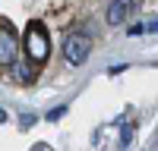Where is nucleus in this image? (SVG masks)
Masks as SVG:
<instances>
[{"mask_svg": "<svg viewBox=\"0 0 158 151\" xmlns=\"http://www.w3.org/2000/svg\"><path fill=\"white\" fill-rule=\"evenodd\" d=\"M25 54H29V60L38 63V66L48 60V54H51V38H48V32H44L41 22H29V29H25Z\"/></svg>", "mask_w": 158, "mask_h": 151, "instance_id": "1", "label": "nucleus"}, {"mask_svg": "<svg viewBox=\"0 0 158 151\" xmlns=\"http://www.w3.org/2000/svg\"><path fill=\"white\" fill-rule=\"evenodd\" d=\"M89 54H92V38L89 35H82V32L67 35V41H63V57H67L73 66H82L89 60Z\"/></svg>", "mask_w": 158, "mask_h": 151, "instance_id": "2", "label": "nucleus"}, {"mask_svg": "<svg viewBox=\"0 0 158 151\" xmlns=\"http://www.w3.org/2000/svg\"><path fill=\"white\" fill-rule=\"evenodd\" d=\"M19 57V38L6 19H0V66H13Z\"/></svg>", "mask_w": 158, "mask_h": 151, "instance_id": "3", "label": "nucleus"}, {"mask_svg": "<svg viewBox=\"0 0 158 151\" xmlns=\"http://www.w3.org/2000/svg\"><path fill=\"white\" fill-rule=\"evenodd\" d=\"M127 10H130L127 0H114V3L108 6V25H120L127 19Z\"/></svg>", "mask_w": 158, "mask_h": 151, "instance_id": "4", "label": "nucleus"}, {"mask_svg": "<svg viewBox=\"0 0 158 151\" xmlns=\"http://www.w3.org/2000/svg\"><path fill=\"white\" fill-rule=\"evenodd\" d=\"M35 76H38V63H22V66L16 69V79H19V82H25V85L35 82Z\"/></svg>", "mask_w": 158, "mask_h": 151, "instance_id": "5", "label": "nucleus"}, {"mask_svg": "<svg viewBox=\"0 0 158 151\" xmlns=\"http://www.w3.org/2000/svg\"><path fill=\"white\" fill-rule=\"evenodd\" d=\"M130 142H133V123H127L120 132V145H130Z\"/></svg>", "mask_w": 158, "mask_h": 151, "instance_id": "6", "label": "nucleus"}, {"mask_svg": "<svg viewBox=\"0 0 158 151\" xmlns=\"http://www.w3.org/2000/svg\"><path fill=\"white\" fill-rule=\"evenodd\" d=\"M35 113H22V117H19V126H22V129H29V126H35Z\"/></svg>", "mask_w": 158, "mask_h": 151, "instance_id": "7", "label": "nucleus"}, {"mask_svg": "<svg viewBox=\"0 0 158 151\" xmlns=\"http://www.w3.org/2000/svg\"><path fill=\"white\" fill-rule=\"evenodd\" d=\"M142 32H152V35H158V19H149V22H142Z\"/></svg>", "mask_w": 158, "mask_h": 151, "instance_id": "8", "label": "nucleus"}, {"mask_svg": "<svg viewBox=\"0 0 158 151\" xmlns=\"http://www.w3.org/2000/svg\"><path fill=\"white\" fill-rule=\"evenodd\" d=\"M63 113H67V107H54V110H51V113H48V120H60V117H63Z\"/></svg>", "mask_w": 158, "mask_h": 151, "instance_id": "9", "label": "nucleus"}, {"mask_svg": "<svg viewBox=\"0 0 158 151\" xmlns=\"http://www.w3.org/2000/svg\"><path fill=\"white\" fill-rule=\"evenodd\" d=\"M3 120H6V110H3V107H0V123H3Z\"/></svg>", "mask_w": 158, "mask_h": 151, "instance_id": "10", "label": "nucleus"}]
</instances>
